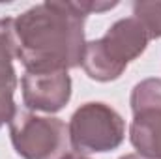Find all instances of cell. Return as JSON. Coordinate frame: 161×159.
<instances>
[{
	"mask_svg": "<svg viewBox=\"0 0 161 159\" xmlns=\"http://www.w3.org/2000/svg\"><path fill=\"white\" fill-rule=\"evenodd\" d=\"M129 140L139 156L161 159V109H146L133 114Z\"/></svg>",
	"mask_w": 161,
	"mask_h": 159,
	"instance_id": "obj_7",
	"label": "cell"
},
{
	"mask_svg": "<svg viewBox=\"0 0 161 159\" xmlns=\"http://www.w3.org/2000/svg\"><path fill=\"white\" fill-rule=\"evenodd\" d=\"M64 159H90V157H86V156H80V154H75V152H71L69 156H66Z\"/></svg>",
	"mask_w": 161,
	"mask_h": 159,
	"instance_id": "obj_11",
	"label": "cell"
},
{
	"mask_svg": "<svg viewBox=\"0 0 161 159\" xmlns=\"http://www.w3.org/2000/svg\"><path fill=\"white\" fill-rule=\"evenodd\" d=\"M77 4H79V8L86 15H90V13H103V11L113 9V8L118 6L116 0H113V2H103V0H77Z\"/></svg>",
	"mask_w": 161,
	"mask_h": 159,
	"instance_id": "obj_10",
	"label": "cell"
},
{
	"mask_svg": "<svg viewBox=\"0 0 161 159\" xmlns=\"http://www.w3.org/2000/svg\"><path fill=\"white\" fill-rule=\"evenodd\" d=\"M9 139L23 159H64L73 152L66 122L32 111L15 112L9 122Z\"/></svg>",
	"mask_w": 161,
	"mask_h": 159,
	"instance_id": "obj_3",
	"label": "cell"
},
{
	"mask_svg": "<svg viewBox=\"0 0 161 159\" xmlns=\"http://www.w3.org/2000/svg\"><path fill=\"white\" fill-rule=\"evenodd\" d=\"M68 131L75 154H107L124 142L125 122L111 105L88 101L71 114Z\"/></svg>",
	"mask_w": 161,
	"mask_h": 159,
	"instance_id": "obj_4",
	"label": "cell"
},
{
	"mask_svg": "<svg viewBox=\"0 0 161 159\" xmlns=\"http://www.w3.org/2000/svg\"><path fill=\"white\" fill-rule=\"evenodd\" d=\"M13 60H17L13 19L0 17V129L2 125L9 123L17 112L13 94L19 80L13 68Z\"/></svg>",
	"mask_w": 161,
	"mask_h": 159,
	"instance_id": "obj_6",
	"label": "cell"
},
{
	"mask_svg": "<svg viewBox=\"0 0 161 159\" xmlns=\"http://www.w3.org/2000/svg\"><path fill=\"white\" fill-rule=\"evenodd\" d=\"M120 159H146V157H142V156H139V154H125V156H122Z\"/></svg>",
	"mask_w": 161,
	"mask_h": 159,
	"instance_id": "obj_12",
	"label": "cell"
},
{
	"mask_svg": "<svg viewBox=\"0 0 161 159\" xmlns=\"http://www.w3.org/2000/svg\"><path fill=\"white\" fill-rule=\"evenodd\" d=\"M23 103L28 111L58 112L71 99V77L68 71H25L21 79Z\"/></svg>",
	"mask_w": 161,
	"mask_h": 159,
	"instance_id": "obj_5",
	"label": "cell"
},
{
	"mask_svg": "<svg viewBox=\"0 0 161 159\" xmlns=\"http://www.w3.org/2000/svg\"><path fill=\"white\" fill-rule=\"evenodd\" d=\"M86 13L77 2L47 0L13 19L17 60L25 71H69L80 66Z\"/></svg>",
	"mask_w": 161,
	"mask_h": 159,
	"instance_id": "obj_1",
	"label": "cell"
},
{
	"mask_svg": "<svg viewBox=\"0 0 161 159\" xmlns=\"http://www.w3.org/2000/svg\"><path fill=\"white\" fill-rule=\"evenodd\" d=\"M150 38L135 17L118 19L103 38L84 43L80 68L92 80L111 82L122 77L129 62L137 60L148 47Z\"/></svg>",
	"mask_w": 161,
	"mask_h": 159,
	"instance_id": "obj_2",
	"label": "cell"
},
{
	"mask_svg": "<svg viewBox=\"0 0 161 159\" xmlns=\"http://www.w3.org/2000/svg\"><path fill=\"white\" fill-rule=\"evenodd\" d=\"M131 112L146 111V109H161V79L150 77L137 82L129 96Z\"/></svg>",
	"mask_w": 161,
	"mask_h": 159,
	"instance_id": "obj_8",
	"label": "cell"
},
{
	"mask_svg": "<svg viewBox=\"0 0 161 159\" xmlns=\"http://www.w3.org/2000/svg\"><path fill=\"white\" fill-rule=\"evenodd\" d=\"M133 17L144 26L150 40L161 38V0H135Z\"/></svg>",
	"mask_w": 161,
	"mask_h": 159,
	"instance_id": "obj_9",
	"label": "cell"
}]
</instances>
